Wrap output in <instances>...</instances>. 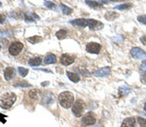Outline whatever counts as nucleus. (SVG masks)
I'll use <instances>...</instances> for the list:
<instances>
[{"instance_id":"obj_1","label":"nucleus","mask_w":146,"mask_h":127,"mask_svg":"<svg viewBox=\"0 0 146 127\" xmlns=\"http://www.w3.org/2000/svg\"><path fill=\"white\" fill-rule=\"evenodd\" d=\"M58 101H60V104L62 108L64 109H69L71 108L73 104H74V96L71 92H68V91H64V92L60 93L58 96Z\"/></svg>"},{"instance_id":"obj_2","label":"nucleus","mask_w":146,"mask_h":127,"mask_svg":"<svg viewBox=\"0 0 146 127\" xmlns=\"http://www.w3.org/2000/svg\"><path fill=\"white\" fill-rule=\"evenodd\" d=\"M16 95L12 92H8L5 93L1 96L0 98V107L4 110H8L10 109L12 106L14 105V103L16 102Z\"/></svg>"},{"instance_id":"obj_3","label":"nucleus","mask_w":146,"mask_h":127,"mask_svg":"<svg viewBox=\"0 0 146 127\" xmlns=\"http://www.w3.org/2000/svg\"><path fill=\"white\" fill-rule=\"evenodd\" d=\"M84 110H85V103L82 100H77L72 106V112L76 117L82 116Z\"/></svg>"},{"instance_id":"obj_4","label":"nucleus","mask_w":146,"mask_h":127,"mask_svg":"<svg viewBox=\"0 0 146 127\" xmlns=\"http://www.w3.org/2000/svg\"><path fill=\"white\" fill-rule=\"evenodd\" d=\"M23 48V45L22 42L15 41L11 44L10 47H9V53H10L12 56H18L19 54L22 52Z\"/></svg>"},{"instance_id":"obj_5","label":"nucleus","mask_w":146,"mask_h":127,"mask_svg":"<svg viewBox=\"0 0 146 127\" xmlns=\"http://www.w3.org/2000/svg\"><path fill=\"white\" fill-rule=\"evenodd\" d=\"M131 56L135 60H141V59H145L146 60V52L142 50V49L138 48V47H135L131 50Z\"/></svg>"},{"instance_id":"obj_6","label":"nucleus","mask_w":146,"mask_h":127,"mask_svg":"<svg viewBox=\"0 0 146 127\" xmlns=\"http://www.w3.org/2000/svg\"><path fill=\"white\" fill-rule=\"evenodd\" d=\"M86 50L87 52L92 54H98L101 50V45L100 43H96V42H90V43L87 44Z\"/></svg>"},{"instance_id":"obj_7","label":"nucleus","mask_w":146,"mask_h":127,"mask_svg":"<svg viewBox=\"0 0 146 127\" xmlns=\"http://www.w3.org/2000/svg\"><path fill=\"white\" fill-rule=\"evenodd\" d=\"M88 27H90L92 30H98L103 27V23L100 22V21L90 19V20H88Z\"/></svg>"},{"instance_id":"obj_8","label":"nucleus","mask_w":146,"mask_h":127,"mask_svg":"<svg viewBox=\"0 0 146 127\" xmlns=\"http://www.w3.org/2000/svg\"><path fill=\"white\" fill-rule=\"evenodd\" d=\"M111 70H110L109 67H104V68H101V69H98L94 72V75L96 76H98V77H104V76H107L108 74H110Z\"/></svg>"},{"instance_id":"obj_9","label":"nucleus","mask_w":146,"mask_h":127,"mask_svg":"<svg viewBox=\"0 0 146 127\" xmlns=\"http://www.w3.org/2000/svg\"><path fill=\"white\" fill-rule=\"evenodd\" d=\"M83 123L87 126H91L94 125L96 123V117L91 114V112H88L84 117H83Z\"/></svg>"},{"instance_id":"obj_10","label":"nucleus","mask_w":146,"mask_h":127,"mask_svg":"<svg viewBox=\"0 0 146 127\" xmlns=\"http://www.w3.org/2000/svg\"><path fill=\"white\" fill-rule=\"evenodd\" d=\"M70 23L74 25V27H88V20H86V19H76V20L71 21Z\"/></svg>"},{"instance_id":"obj_11","label":"nucleus","mask_w":146,"mask_h":127,"mask_svg":"<svg viewBox=\"0 0 146 127\" xmlns=\"http://www.w3.org/2000/svg\"><path fill=\"white\" fill-rule=\"evenodd\" d=\"M60 63L63 66H69L74 63V58L71 57L70 55H68V54H63L62 58H60Z\"/></svg>"},{"instance_id":"obj_12","label":"nucleus","mask_w":146,"mask_h":127,"mask_svg":"<svg viewBox=\"0 0 146 127\" xmlns=\"http://www.w3.org/2000/svg\"><path fill=\"white\" fill-rule=\"evenodd\" d=\"M14 76H15V69L14 68L9 67L4 70V77L6 80H11Z\"/></svg>"},{"instance_id":"obj_13","label":"nucleus","mask_w":146,"mask_h":127,"mask_svg":"<svg viewBox=\"0 0 146 127\" xmlns=\"http://www.w3.org/2000/svg\"><path fill=\"white\" fill-rule=\"evenodd\" d=\"M135 120L133 117H128L122 123V127H135Z\"/></svg>"},{"instance_id":"obj_14","label":"nucleus","mask_w":146,"mask_h":127,"mask_svg":"<svg viewBox=\"0 0 146 127\" xmlns=\"http://www.w3.org/2000/svg\"><path fill=\"white\" fill-rule=\"evenodd\" d=\"M25 19L27 22H33V21H38L39 17L35 13H31V12H29V13H25Z\"/></svg>"},{"instance_id":"obj_15","label":"nucleus","mask_w":146,"mask_h":127,"mask_svg":"<svg viewBox=\"0 0 146 127\" xmlns=\"http://www.w3.org/2000/svg\"><path fill=\"white\" fill-rule=\"evenodd\" d=\"M56 62V57L53 54H49L47 55L45 59H44V64L45 65H49V64H55Z\"/></svg>"},{"instance_id":"obj_16","label":"nucleus","mask_w":146,"mask_h":127,"mask_svg":"<svg viewBox=\"0 0 146 127\" xmlns=\"http://www.w3.org/2000/svg\"><path fill=\"white\" fill-rule=\"evenodd\" d=\"M66 74H67L68 78H69L72 82H75V83H76V82H78L80 80V76L78 74H74V72H67Z\"/></svg>"},{"instance_id":"obj_17","label":"nucleus","mask_w":146,"mask_h":127,"mask_svg":"<svg viewBox=\"0 0 146 127\" xmlns=\"http://www.w3.org/2000/svg\"><path fill=\"white\" fill-rule=\"evenodd\" d=\"M42 62V59L40 57H34L31 58L29 61H28V64H29L31 67H36V66H39Z\"/></svg>"},{"instance_id":"obj_18","label":"nucleus","mask_w":146,"mask_h":127,"mask_svg":"<svg viewBox=\"0 0 146 127\" xmlns=\"http://www.w3.org/2000/svg\"><path fill=\"white\" fill-rule=\"evenodd\" d=\"M104 17L108 21H113V20H115L116 18L119 17V14L115 13V12H113V11H110V12H107V13L105 14Z\"/></svg>"},{"instance_id":"obj_19","label":"nucleus","mask_w":146,"mask_h":127,"mask_svg":"<svg viewBox=\"0 0 146 127\" xmlns=\"http://www.w3.org/2000/svg\"><path fill=\"white\" fill-rule=\"evenodd\" d=\"M131 6H133V5H131V3H129V2H128V3L120 4V5L115 7V9H116V10H123V11H125V10H129Z\"/></svg>"},{"instance_id":"obj_20","label":"nucleus","mask_w":146,"mask_h":127,"mask_svg":"<svg viewBox=\"0 0 146 127\" xmlns=\"http://www.w3.org/2000/svg\"><path fill=\"white\" fill-rule=\"evenodd\" d=\"M87 5L93 7V8H98L101 6V3H106V2H100V1H85Z\"/></svg>"},{"instance_id":"obj_21","label":"nucleus","mask_w":146,"mask_h":127,"mask_svg":"<svg viewBox=\"0 0 146 127\" xmlns=\"http://www.w3.org/2000/svg\"><path fill=\"white\" fill-rule=\"evenodd\" d=\"M27 41L30 42L31 44H36V43H39V42L42 41V37L35 35V36H32V37H29V38H27Z\"/></svg>"},{"instance_id":"obj_22","label":"nucleus","mask_w":146,"mask_h":127,"mask_svg":"<svg viewBox=\"0 0 146 127\" xmlns=\"http://www.w3.org/2000/svg\"><path fill=\"white\" fill-rule=\"evenodd\" d=\"M56 37H58V39H63V38H65V37H66L67 31L65 29H60V30H58V31L56 32Z\"/></svg>"},{"instance_id":"obj_23","label":"nucleus","mask_w":146,"mask_h":127,"mask_svg":"<svg viewBox=\"0 0 146 127\" xmlns=\"http://www.w3.org/2000/svg\"><path fill=\"white\" fill-rule=\"evenodd\" d=\"M60 8H62V13L65 14V15H70L72 13V9L67 7L66 5H64V4H60Z\"/></svg>"},{"instance_id":"obj_24","label":"nucleus","mask_w":146,"mask_h":127,"mask_svg":"<svg viewBox=\"0 0 146 127\" xmlns=\"http://www.w3.org/2000/svg\"><path fill=\"white\" fill-rule=\"evenodd\" d=\"M14 86L15 87H30L31 85H30L29 83H27V81H23V80H19L17 83L14 84Z\"/></svg>"},{"instance_id":"obj_25","label":"nucleus","mask_w":146,"mask_h":127,"mask_svg":"<svg viewBox=\"0 0 146 127\" xmlns=\"http://www.w3.org/2000/svg\"><path fill=\"white\" fill-rule=\"evenodd\" d=\"M18 70H19V74H20V75H21V76H23V77L27 76V74H28V70L25 69V68H23V67L18 68Z\"/></svg>"},{"instance_id":"obj_26","label":"nucleus","mask_w":146,"mask_h":127,"mask_svg":"<svg viewBox=\"0 0 146 127\" xmlns=\"http://www.w3.org/2000/svg\"><path fill=\"white\" fill-rule=\"evenodd\" d=\"M129 92H131V89H129L128 86H123L120 88V93H121V95L122 94H123V95H128Z\"/></svg>"},{"instance_id":"obj_27","label":"nucleus","mask_w":146,"mask_h":127,"mask_svg":"<svg viewBox=\"0 0 146 127\" xmlns=\"http://www.w3.org/2000/svg\"><path fill=\"white\" fill-rule=\"evenodd\" d=\"M29 97L31 99H37L38 98V95H39V92L37 90H34V89H32V90L29 91Z\"/></svg>"},{"instance_id":"obj_28","label":"nucleus","mask_w":146,"mask_h":127,"mask_svg":"<svg viewBox=\"0 0 146 127\" xmlns=\"http://www.w3.org/2000/svg\"><path fill=\"white\" fill-rule=\"evenodd\" d=\"M137 21L143 25H146V15H140L137 17Z\"/></svg>"},{"instance_id":"obj_29","label":"nucleus","mask_w":146,"mask_h":127,"mask_svg":"<svg viewBox=\"0 0 146 127\" xmlns=\"http://www.w3.org/2000/svg\"><path fill=\"white\" fill-rule=\"evenodd\" d=\"M137 121H138V123H139L140 127H146V119L145 118H142V117H138Z\"/></svg>"},{"instance_id":"obj_30","label":"nucleus","mask_w":146,"mask_h":127,"mask_svg":"<svg viewBox=\"0 0 146 127\" xmlns=\"http://www.w3.org/2000/svg\"><path fill=\"white\" fill-rule=\"evenodd\" d=\"M44 4H45L46 7H48V8H50V9H56V5L51 1H45Z\"/></svg>"},{"instance_id":"obj_31","label":"nucleus","mask_w":146,"mask_h":127,"mask_svg":"<svg viewBox=\"0 0 146 127\" xmlns=\"http://www.w3.org/2000/svg\"><path fill=\"white\" fill-rule=\"evenodd\" d=\"M140 70H143V72H146V60H144L142 63H141V65H140Z\"/></svg>"},{"instance_id":"obj_32","label":"nucleus","mask_w":146,"mask_h":127,"mask_svg":"<svg viewBox=\"0 0 146 127\" xmlns=\"http://www.w3.org/2000/svg\"><path fill=\"white\" fill-rule=\"evenodd\" d=\"M140 41H141V43H142V44L146 45V34L140 37Z\"/></svg>"},{"instance_id":"obj_33","label":"nucleus","mask_w":146,"mask_h":127,"mask_svg":"<svg viewBox=\"0 0 146 127\" xmlns=\"http://www.w3.org/2000/svg\"><path fill=\"white\" fill-rule=\"evenodd\" d=\"M141 82H142L143 84H146V74H144L143 75H141Z\"/></svg>"},{"instance_id":"obj_34","label":"nucleus","mask_w":146,"mask_h":127,"mask_svg":"<svg viewBox=\"0 0 146 127\" xmlns=\"http://www.w3.org/2000/svg\"><path fill=\"white\" fill-rule=\"evenodd\" d=\"M5 20H6L5 16H4V15H1V14H0V23H4V22H5Z\"/></svg>"},{"instance_id":"obj_35","label":"nucleus","mask_w":146,"mask_h":127,"mask_svg":"<svg viewBox=\"0 0 146 127\" xmlns=\"http://www.w3.org/2000/svg\"><path fill=\"white\" fill-rule=\"evenodd\" d=\"M39 70H41V72H49V74H51V70H45V69H39Z\"/></svg>"},{"instance_id":"obj_36","label":"nucleus","mask_w":146,"mask_h":127,"mask_svg":"<svg viewBox=\"0 0 146 127\" xmlns=\"http://www.w3.org/2000/svg\"><path fill=\"white\" fill-rule=\"evenodd\" d=\"M94 127H104V126H103L102 124H96V125H95Z\"/></svg>"},{"instance_id":"obj_37","label":"nucleus","mask_w":146,"mask_h":127,"mask_svg":"<svg viewBox=\"0 0 146 127\" xmlns=\"http://www.w3.org/2000/svg\"><path fill=\"white\" fill-rule=\"evenodd\" d=\"M144 110H145V112H146V103H145V105H144Z\"/></svg>"},{"instance_id":"obj_38","label":"nucleus","mask_w":146,"mask_h":127,"mask_svg":"<svg viewBox=\"0 0 146 127\" xmlns=\"http://www.w3.org/2000/svg\"><path fill=\"white\" fill-rule=\"evenodd\" d=\"M1 5H2V3H1V2H0V7H1Z\"/></svg>"},{"instance_id":"obj_39","label":"nucleus","mask_w":146,"mask_h":127,"mask_svg":"<svg viewBox=\"0 0 146 127\" xmlns=\"http://www.w3.org/2000/svg\"><path fill=\"white\" fill-rule=\"evenodd\" d=\"M0 48H1V46H0Z\"/></svg>"}]
</instances>
